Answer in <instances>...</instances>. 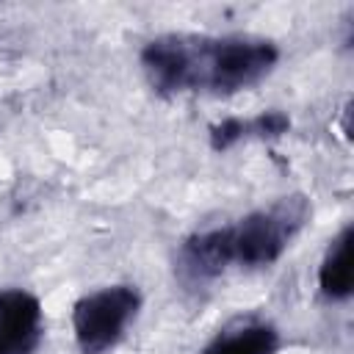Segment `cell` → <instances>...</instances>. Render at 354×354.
I'll return each instance as SVG.
<instances>
[{
  "label": "cell",
  "mask_w": 354,
  "mask_h": 354,
  "mask_svg": "<svg viewBox=\"0 0 354 354\" xmlns=\"http://www.w3.org/2000/svg\"><path fill=\"white\" fill-rule=\"evenodd\" d=\"M279 61V47L271 39L230 33L196 36L194 33V91L230 97L257 86Z\"/></svg>",
  "instance_id": "obj_1"
},
{
  "label": "cell",
  "mask_w": 354,
  "mask_h": 354,
  "mask_svg": "<svg viewBox=\"0 0 354 354\" xmlns=\"http://www.w3.org/2000/svg\"><path fill=\"white\" fill-rule=\"evenodd\" d=\"M310 218V202L304 194H290L268 207L252 210L235 224H221L218 238L227 266L238 268H266L274 266L290 241L301 232Z\"/></svg>",
  "instance_id": "obj_2"
},
{
  "label": "cell",
  "mask_w": 354,
  "mask_h": 354,
  "mask_svg": "<svg viewBox=\"0 0 354 354\" xmlns=\"http://www.w3.org/2000/svg\"><path fill=\"white\" fill-rule=\"evenodd\" d=\"M141 310V293L136 285H105L80 296L72 307V332L80 354L111 351L136 321Z\"/></svg>",
  "instance_id": "obj_3"
},
{
  "label": "cell",
  "mask_w": 354,
  "mask_h": 354,
  "mask_svg": "<svg viewBox=\"0 0 354 354\" xmlns=\"http://www.w3.org/2000/svg\"><path fill=\"white\" fill-rule=\"evenodd\" d=\"M141 69L160 97L194 91V33H163L144 44Z\"/></svg>",
  "instance_id": "obj_4"
},
{
  "label": "cell",
  "mask_w": 354,
  "mask_h": 354,
  "mask_svg": "<svg viewBox=\"0 0 354 354\" xmlns=\"http://www.w3.org/2000/svg\"><path fill=\"white\" fill-rule=\"evenodd\" d=\"M41 337V301L30 290L0 288V354H33Z\"/></svg>",
  "instance_id": "obj_5"
},
{
  "label": "cell",
  "mask_w": 354,
  "mask_h": 354,
  "mask_svg": "<svg viewBox=\"0 0 354 354\" xmlns=\"http://www.w3.org/2000/svg\"><path fill=\"white\" fill-rule=\"evenodd\" d=\"M282 346L279 329L263 318H241L224 326L202 354H277Z\"/></svg>",
  "instance_id": "obj_6"
},
{
  "label": "cell",
  "mask_w": 354,
  "mask_h": 354,
  "mask_svg": "<svg viewBox=\"0 0 354 354\" xmlns=\"http://www.w3.org/2000/svg\"><path fill=\"white\" fill-rule=\"evenodd\" d=\"M290 130V116L282 111H263L257 116L241 119V116H227L210 127V147L216 152H227L241 141L249 138H279Z\"/></svg>",
  "instance_id": "obj_7"
},
{
  "label": "cell",
  "mask_w": 354,
  "mask_h": 354,
  "mask_svg": "<svg viewBox=\"0 0 354 354\" xmlns=\"http://www.w3.org/2000/svg\"><path fill=\"white\" fill-rule=\"evenodd\" d=\"M351 224H346L326 246L318 266V290L326 301H348L351 299Z\"/></svg>",
  "instance_id": "obj_8"
}]
</instances>
